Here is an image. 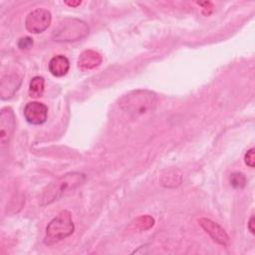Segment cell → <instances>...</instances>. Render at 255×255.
<instances>
[{
	"mask_svg": "<svg viewBox=\"0 0 255 255\" xmlns=\"http://www.w3.org/2000/svg\"><path fill=\"white\" fill-rule=\"evenodd\" d=\"M156 95L147 90H136L123 96L119 107L131 116H141L152 111L156 105Z\"/></svg>",
	"mask_w": 255,
	"mask_h": 255,
	"instance_id": "2",
	"label": "cell"
},
{
	"mask_svg": "<svg viewBox=\"0 0 255 255\" xmlns=\"http://www.w3.org/2000/svg\"><path fill=\"white\" fill-rule=\"evenodd\" d=\"M22 82V78L17 74L6 75L1 79L0 94L3 100L11 98L15 92L19 89Z\"/></svg>",
	"mask_w": 255,
	"mask_h": 255,
	"instance_id": "9",
	"label": "cell"
},
{
	"mask_svg": "<svg viewBox=\"0 0 255 255\" xmlns=\"http://www.w3.org/2000/svg\"><path fill=\"white\" fill-rule=\"evenodd\" d=\"M32 46H33V39L30 38V37H24V38L19 39V41H18V47L21 50L29 49Z\"/></svg>",
	"mask_w": 255,
	"mask_h": 255,
	"instance_id": "16",
	"label": "cell"
},
{
	"mask_svg": "<svg viewBox=\"0 0 255 255\" xmlns=\"http://www.w3.org/2000/svg\"><path fill=\"white\" fill-rule=\"evenodd\" d=\"M15 128V116L13 110L5 107L0 113V141L2 145L9 142Z\"/></svg>",
	"mask_w": 255,
	"mask_h": 255,
	"instance_id": "6",
	"label": "cell"
},
{
	"mask_svg": "<svg viewBox=\"0 0 255 255\" xmlns=\"http://www.w3.org/2000/svg\"><path fill=\"white\" fill-rule=\"evenodd\" d=\"M199 225L209 234V236L218 244L226 247L229 243V236L225 232V230L216 222L211 219L202 217L198 220Z\"/></svg>",
	"mask_w": 255,
	"mask_h": 255,
	"instance_id": "8",
	"label": "cell"
},
{
	"mask_svg": "<svg viewBox=\"0 0 255 255\" xmlns=\"http://www.w3.org/2000/svg\"><path fill=\"white\" fill-rule=\"evenodd\" d=\"M86 180V175L81 172H69L48 184L40 195V204L48 205L61 198L66 193L74 190Z\"/></svg>",
	"mask_w": 255,
	"mask_h": 255,
	"instance_id": "1",
	"label": "cell"
},
{
	"mask_svg": "<svg viewBox=\"0 0 255 255\" xmlns=\"http://www.w3.org/2000/svg\"><path fill=\"white\" fill-rule=\"evenodd\" d=\"M254 215H251V217H250V219H249V222H248V229H249V231L252 233V234H254L255 233V227H254Z\"/></svg>",
	"mask_w": 255,
	"mask_h": 255,
	"instance_id": "17",
	"label": "cell"
},
{
	"mask_svg": "<svg viewBox=\"0 0 255 255\" xmlns=\"http://www.w3.org/2000/svg\"><path fill=\"white\" fill-rule=\"evenodd\" d=\"M74 230L75 225L71 212L68 210H62L47 225L44 242L48 245H52L73 234Z\"/></svg>",
	"mask_w": 255,
	"mask_h": 255,
	"instance_id": "4",
	"label": "cell"
},
{
	"mask_svg": "<svg viewBox=\"0 0 255 255\" xmlns=\"http://www.w3.org/2000/svg\"><path fill=\"white\" fill-rule=\"evenodd\" d=\"M70 69V62L67 57L63 55H57L53 57L49 62V71L55 77L65 76Z\"/></svg>",
	"mask_w": 255,
	"mask_h": 255,
	"instance_id": "11",
	"label": "cell"
},
{
	"mask_svg": "<svg viewBox=\"0 0 255 255\" xmlns=\"http://www.w3.org/2000/svg\"><path fill=\"white\" fill-rule=\"evenodd\" d=\"M67 5H69V6H71V7H76V6H79L80 4H81V1H67V2H65Z\"/></svg>",
	"mask_w": 255,
	"mask_h": 255,
	"instance_id": "18",
	"label": "cell"
},
{
	"mask_svg": "<svg viewBox=\"0 0 255 255\" xmlns=\"http://www.w3.org/2000/svg\"><path fill=\"white\" fill-rule=\"evenodd\" d=\"M45 88V80L43 77L36 76L30 81L29 96L32 98H39L43 95Z\"/></svg>",
	"mask_w": 255,
	"mask_h": 255,
	"instance_id": "12",
	"label": "cell"
},
{
	"mask_svg": "<svg viewBox=\"0 0 255 255\" xmlns=\"http://www.w3.org/2000/svg\"><path fill=\"white\" fill-rule=\"evenodd\" d=\"M102 56L94 50L84 51L78 59V67L82 71H89L99 67L102 63Z\"/></svg>",
	"mask_w": 255,
	"mask_h": 255,
	"instance_id": "10",
	"label": "cell"
},
{
	"mask_svg": "<svg viewBox=\"0 0 255 255\" xmlns=\"http://www.w3.org/2000/svg\"><path fill=\"white\" fill-rule=\"evenodd\" d=\"M244 161L245 163L250 166V167H254L255 165V155H254V148H250L249 150H247V152L244 155Z\"/></svg>",
	"mask_w": 255,
	"mask_h": 255,
	"instance_id": "15",
	"label": "cell"
},
{
	"mask_svg": "<svg viewBox=\"0 0 255 255\" xmlns=\"http://www.w3.org/2000/svg\"><path fill=\"white\" fill-rule=\"evenodd\" d=\"M48 108L40 102H30L24 108V117L29 124L42 125L46 122Z\"/></svg>",
	"mask_w": 255,
	"mask_h": 255,
	"instance_id": "7",
	"label": "cell"
},
{
	"mask_svg": "<svg viewBox=\"0 0 255 255\" xmlns=\"http://www.w3.org/2000/svg\"><path fill=\"white\" fill-rule=\"evenodd\" d=\"M230 184L237 189H241L246 185V177L242 172H233L229 177Z\"/></svg>",
	"mask_w": 255,
	"mask_h": 255,
	"instance_id": "14",
	"label": "cell"
},
{
	"mask_svg": "<svg viewBox=\"0 0 255 255\" xmlns=\"http://www.w3.org/2000/svg\"><path fill=\"white\" fill-rule=\"evenodd\" d=\"M51 20L52 16L50 11L44 8H37L27 15L25 27L30 33H42L50 26Z\"/></svg>",
	"mask_w": 255,
	"mask_h": 255,
	"instance_id": "5",
	"label": "cell"
},
{
	"mask_svg": "<svg viewBox=\"0 0 255 255\" xmlns=\"http://www.w3.org/2000/svg\"><path fill=\"white\" fill-rule=\"evenodd\" d=\"M133 224L139 230H147L153 226L154 219L149 215H141L134 220Z\"/></svg>",
	"mask_w": 255,
	"mask_h": 255,
	"instance_id": "13",
	"label": "cell"
},
{
	"mask_svg": "<svg viewBox=\"0 0 255 255\" xmlns=\"http://www.w3.org/2000/svg\"><path fill=\"white\" fill-rule=\"evenodd\" d=\"M89 34L88 25L77 18H65L52 31V39L56 42H75Z\"/></svg>",
	"mask_w": 255,
	"mask_h": 255,
	"instance_id": "3",
	"label": "cell"
}]
</instances>
